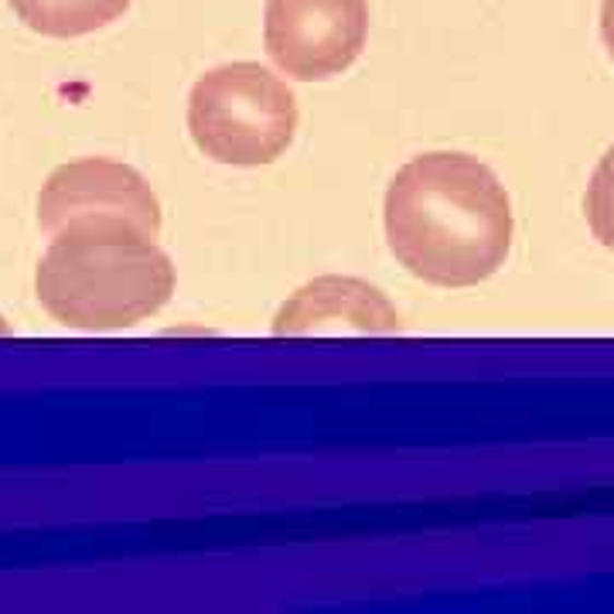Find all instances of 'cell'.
<instances>
[{
	"mask_svg": "<svg viewBox=\"0 0 614 614\" xmlns=\"http://www.w3.org/2000/svg\"><path fill=\"white\" fill-rule=\"evenodd\" d=\"M386 236L413 276L437 287H471L506 263L512 205L482 161L424 154L400 167L386 191Z\"/></svg>",
	"mask_w": 614,
	"mask_h": 614,
	"instance_id": "1",
	"label": "cell"
},
{
	"mask_svg": "<svg viewBox=\"0 0 614 614\" xmlns=\"http://www.w3.org/2000/svg\"><path fill=\"white\" fill-rule=\"evenodd\" d=\"M38 300L79 331H117L151 318L175 294V267L154 236L123 222H75L38 263Z\"/></svg>",
	"mask_w": 614,
	"mask_h": 614,
	"instance_id": "2",
	"label": "cell"
},
{
	"mask_svg": "<svg viewBox=\"0 0 614 614\" xmlns=\"http://www.w3.org/2000/svg\"><path fill=\"white\" fill-rule=\"evenodd\" d=\"M188 130L205 157L257 167L281 157L297 130V103L287 82L257 62L205 72L188 99Z\"/></svg>",
	"mask_w": 614,
	"mask_h": 614,
	"instance_id": "3",
	"label": "cell"
},
{
	"mask_svg": "<svg viewBox=\"0 0 614 614\" xmlns=\"http://www.w3.org/2000/svg\"><path fill=\"white\" fill-rule=\"evenodd\" d=\"M366 0H267V51L276 69L300 82L345 72L366 48Z\"/></svg>",
	"mask_w": 614,
	"mask_h": 614,
	"instance_id": "4",
	"label": "cell"
},
{
	"mask_svg": "<svg viewBox=\"0 0 614 614\" xmlns=\"http://www.w3.org/2000/svg\"><path fill=\"white\" fill-rule=\"evenodd\" d=\"M38 222L51 236L75 222H123L157 236L161 205L133 167L106 157H82L51 172L38 199Z\"/></svg>",
	"mask_w": 614,
	"mask_h": 614,
	"instance_id": "5",
	"label": "cell"
},
{
	"mask_svg": "<svg viewBox=\"0 0 614 614\" xmlns=\"http://www.w3.org/2000/svg\"><path fill=\"white\" fill-rule=\"evenodd\" d=\"M276 334H393L400 315L376 287L352 276H321L276 315Z\"/></svg>",
	"mask_w": 614,
	"mask_h": 614,
	"instance_id": "6",
	"label": "cell"
},
{
	"mask_svg": "<svg viewBox=\"0 0 614 614\" xmlns=\"http://www.w3.org/2000/svg\"><path fill=\"white\" fill-rule=\"evenodd\" d=\"M133 0H11L24 27L45 38H79L123 17Z\"/></svg>",
	"mask_w": 614,
	"mask_h": 614,
	"instance_id": "7",
	"label": "cell"
},
{
	"mask_svg": "<svg viewBox=\"0 0 614 614\" xmlns=\"http://www.w3.org/2000/svg\"><path fill=\"white\" fill-rule=\"evenodd\" d=\"M588 222H591V233L614 249V147L601 157L598 172L588 185Z\"/></svg>",
	"mask_w": 614,
	"mask_h": 614,
	"instance_id": "8",
	"label": "cell"
},
{
	"mask_svg": "<svg viewBox=\"0 0 614 614\" xmlns=\"http://www.w3.org/2000/svg\"><path fill=\"white\" fill-rule=\"evenodd\" d=\"M601 38H604V48L614 59V0H604L601 8Z\"/></svg>",
	"mask_w": 614,
	"mask_h": 614,
	"instance_id": "9",
	"label": "cell"
}]
</instances>
